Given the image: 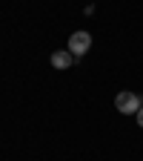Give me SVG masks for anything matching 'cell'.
I'll list each match as a JSON object with an SVG mask.
<instances>
[{
    "instance_id": "obj_1",
    "label": "cell",
    "mask_w": 143,
    "mask_h": 161,
    "mask_svg": "<svg viewBox=\"0 0 143 161\" xmlns=\"http://www.w3.org/2000/svg\"><path fill=\"white\" fill-rule=\"evenodd\" d=\"M140 107H143V98H140L137 92L123 89V92H117V98H115V109L123 112V115H137Z\"/></svg>"
},
{
    "instance_id": "obj_2",
    "label": "cell",
    "mask_w": 143,
    "mask_h": 161,
    "mask_svg": "<svg viewBox=\"0 0 143 161\" xmlns=\"http://www.w3.org/2000/svg\"><path fill=\"white\" fill-rule=\"evenodd\" d=\"M89 49H92V35H89V32L80 29V32H74V35L69 37V52H72L74 58H83Z\"/></svg>"
},
{
    "instance_id": "obj_3",
    "label": "cell",
    "mask_w": 143,
    "mask_h": 161,
    "mask_svg": "<svg viewBox=\"0 0 143 161\" xmlns=\"http://www.w3.org/2000/svg\"><path fill=\"white\" fill-rule=\"evenodd\" d=\"M72 60H74V55H72L69 49H57V52H52L49 64H52L54 69H69V66H72Z\"/></svg>"
},
{
    "instance_id": "obj_4",
    "label": "cell",
    "mask_w": 143,
    "mask_h": 161,
    "mask_svg": "<svg viewBox=\"0 0 143 161\" xmlns=\"http://www.w3.org/2000/svg\"><path fill=\"white\" fill-rule=\"evenodd\" d=\"M137 127H143V107L137 109Z\"/></svg>"
}]
</instances>
